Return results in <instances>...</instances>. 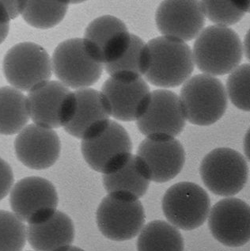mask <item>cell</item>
Returning a JSON list of instances; mask_svg holds the SVG:
<instances>
[{"mask_svg": "<svg viewBox=\"0 0 250 251\" xmlns=\"http://www.w3.org/2000/svg\"><path fill=\"white\" fill-rule=\"evenodd\" d=\"M25 1H0V45L8 35L10 22L22 15Z\"/></svg>", "mask_w": 250, "mask_h": 251, "instance_id": "obj_29", "label": "cell"}, {"mask_svg": "<svg viewBox=\"0 0 250 251\" xmlns=\"http://www.w3.org/2000/svg\"><path fill=\"white\" fill-rule=\"evenodd\" d=\"M6 80L20 91H31L50 81L51 60L43 47L33 42L17 44L3 59Z\"/></svg>", "mask_w": 250, "mask_h": 251, "instance_id": "obj_6", "label": "cell"}, {"mask_svg": "<svg viewBox=\"0 0 250 251\" xmlns=\"http://www.w3.org/2000/svg\"><path fill=\"white\" fill-rule=\"evenodd\" d=\"M68 7L67 1H25L22 16L31 26L50 29L64 19Z\"/></svg>", "mask_w": 250, "mask_h": 251, "instance_id": "obj_25", "label": "cell"}, {"mask_svg": "<svg viewBox=\"0 0 250 251\" xmlns=\"http://www.w3.org/2000/svg\"><path fill=\"white\" fill-rule=\"evenodd\" d=\"M14 173L10 165L0 158V201L10 194L14 186Z\"/></svg>", "mask_w": 250, "mask_h": 251, "instance_id": "obj_30", "label": "cell"}, {"mask_svg": "<svg viewBox=\"0 0 250 251\" xmlns=\"http://www.w3.org/2000/svg\"><path fill=\"white\" fill-rule=\"evenodd\" d=\"M179 98L185 118L195 126L216 123L227 109V94L224 84L208 75H197L188 79Z\"/></svg>", "mask_w": 250, "mask_h": 251, "instance_id": "obj_3", "label": "cell"}, {"mask_svg": "<svg viewBox=\"0 0 250 251\" xmlns=\"http://www.w3.org/2000/svg\"><path fill=\"white\" fill-rule=\"evenodd\" d=\"M244 50L246 56L250 62V29L246 33L244 40Z\"/></svg>", "mask_w": 250, "mask_h": 251, "instance_id": "obj_32", "label": "cell"}, {"mask_svg": "<svg viewBox=\"0 0 250 251\" xmlns=\"http://www.w3.org/2000/svg\"><path fill=\"white\" fill-rule=\"evenodd\" d=\"M27 100L33 124L50 129L64 128L75 110V92L60 81L50 80L40 85L29 91Z\"/></svg>", "mask_w": 250, "mask_h": 251, "instance_id": "obj_9", "label": "cell"}, {"mask_svg": "<svg viewBox=\"0 0 250 251\" xmlns=\"http://www.w3.org/2000/svg\"><path fill=\"white\" fill-rule=\"evenodd\" d=\"M208 226L211 235L223 245H246L250 241V206L238 198L223 199L210 211Z\"/></svg>", "mask_w": 250, "mask_h": 251, "instance_id": "obj_14", "label": "cell"}, {"mask_svg": "<svg viewBox=\"0 0 250 251\" xmlns=\"http://www.w3.org/2000/svg\"><path fill=\"white\" fill-rule=\"evenodd\" d=\"M74 239L73 221L60 211L46 221L27 225V241L34 251H64Z\"/></svg>", "mask_w": 250, "mask_h": 251, "instance_id": "obj_20", "label": "cell"}, {"mask_svg": "<svg viewBox=\"0 0 250 251\" xmlns=\"http://www.w3.org/2000/svg\"><path fill=\"white\" fill-rule=\"evenodd\" d=\"M27 226L12 212L0 210V251H23Z\"/></svg>", "mask_w": 250, "mask_h": 251, "instance_id": "obj_26", "label": "cell"}, {"mask_svg": "<svg viewBox=\"0 0 250 251\" xmlns=\"http://www.w3.org/2000/svg\"><path fill=\"white\" fill-rule=\"evenodd\" d=\"M51 66L60 82L76 90L89 88L96 83L104 69L81 38L66 40L55 48Z\"/></svg>", "mask_w": 250, "mask_h": 251, "instance_id": "obj_4", "label": "cell"}, {"mask_svg": "<svg viewBox=\"0 0 250 251\" xmlns=\"http://www.w3.org/2000/svg\"><path fill=\"white\" fill-rule=\"evenodd\" d=\"M131 35L121 19L104 15L89 24L82 39L92 56L105 65L123 56L129 47Z\"/></svg>", "mask_w": 250, "mask_h": 251, "instance_id": "obj_15", "label": "cell"}, {"mask_svg": "<svg viewBox=\"0 0 250 251\" xmlns=\"http://www.w3.org/2000/svg\"><path fill=\"white\" fill-rule=\"evenodd\" d=\"M150 65L145 78L156 87L174 88L185 83L195 66L193 51L184 41L171 37H155L148 43Z\"/></svg>", "mask_w": 250, "mask_h": 251, "instance_id": "obj_2", "label": "cell"}, {"mask_svg": "<svg viewBox=\"0 0 250 251\" xmlns=\"http://www.w3.org/2000/svg\"><path fill=\"white\" fill-rule=\"evenodd\" d=\"M103 97L113 118L137 122L148 108L151 92L143 77L111 76L102 87Z\"/></svg>", "mask_w": 250, "mask_h": 251, "instance_id": "obj_12", "label": "cell"}, {"mask_svg": "<svg viewBox=\"0 0 250 251\" xmlns=\"http://www.w3.org/2000/svg\"><path fill=\"white\" fill-rule=\"evenodd\" d=\"M150 177L137 155L131 156L115 171L103 175V185L108 194H121L135 199L145 195Z\"/></svg>", "mask_w": 250, "mask_h": 251, "instance_id": "obj_21", "label": "cell"}, {"mask_svg": "<svg viewBox=\"0 0 250 251\" xmlns=\"http://www.w3.org/2000/svg\"><path fill=\"white\" fill-rule=\"evenodd\" d=\"M81 150L91 169L107 175L119 168L131 156L132 144L123 126L110 121L95 136L82 140Z\"/></svg>", "mask_w": 250, "mask_h": 251, "instance_id": "obj_11", "label": "cell"}, {"mask_svg": "<svg viewBox=\"0 0 250 251\" xmlns=\"http://www.w3.org/2000/svg\"><path fill=\"white\" fill-rule=\"evenodd\" d=\"M162 211L170 225L184 231H192L207 221L211 200L201 186L183 181L166 192L162 198Z\"/></svg>", "mask_w": 250, "mask_h": 251, "instance_id": "obj_8", "label": "cell"}, {"mask_svg": "<svg viewBox=\"0 0 250 251\" xmlns=\"http://www.w3.org/2000/svg\"><path fill=\"white\" fill-rule=\"evenodd\" d=\"M184 248L178 229L166 221L148 223L138 237V251H184Z\"/></svg>", "mask_w": 250, "mask_h": 251, "instance_id": "obj_23", "label": "cell"}, {"mask_svg": "<svg viewBox=\"0 0 250 251\" xmlns=\"http://www.w3.org/2000/svg\"><path fill=\"white\" fill-rule=\"evenodd\" d=\"M236 2L245 13H250V1H248V0H236Z\"/></svg>", "mask_w": 250, "mask_h": 251, "instance_id": "obj_33", "label": "cell"}, {"mask_svg": "<svg viewBox=\"0 0 250 251\" xmlns=\"http://www.w3.org/2000/svg\"></svg>", "mask_w": 250, "mask_h": 251, "instance_id": "obj_35", "label": "cell"}, {"mask_svg": "<svg viewBox=\"0 0 250 251\" xmlns=\"http://www.w3.org/2000/svg\"><path fill=\"white\" fill-rule=\"evenodd\" d=\"M136 155L148 171L150 181L157 183L174 179L185 163V149L175 138H146L140 144Z\"/></svg>", "mask_w": 250, "mask_h": 251, "instance_id": "obj_16", "label": "cell"}, {"mask_svg": "<svg viewBox=\"0 0 250 251\" xmlns=\"http://www.w3.org/2000/svg\"><path fill=\"white\" fill-rule=\"evenodd\" d=\"M226 90L234 106L250 112V64H242L230 73L226 81Z\"/></svg>", "mask_w": 250, "mask_h": 251, "instance_id": "obj_27", "label": "cell"}, {"mask_svg": "<svg viewBox=\"0 0 250 251\" xmlns=\"http://www.w3.org/2000/svg\"><path fill=\"white\" fill-rule=\"evenodd\" d=\"M16 156L29 169L45 170L60 158L61 144L53 129L31 124L21 131L15 141Z\"/></svg>", "mask_w": 250, "mask_h": 251, "instance_id": "obj_18", "label": "cell"}, {"mask_svg": "<svg viewBox=\"0 0 250 251\" xmlns=\"http://www.w3.org/2000/svg\"><path fill=\"white\" fill-rule=\"evenodd\" d=\"M64 251H85L81 249L79 247H74V246H71L70 247H68L67 249L64 250Z\"/></svg>", "mask_w": 250, "mask_h": 251, "instance_id": "obj_34", "label": "cell"}, {"mask_svg": "<svg viewBox=\"0 0 250 251\" xmlns=\"http://www.w3.org/2000/svg\"><path fill=\"white\" fill-rule=\"evenodd\" d=\"M75 95L74 115L64 128L71 136L86 140L106 127L111 121L110 111L102 94L95 89L76 90Z\"/></svg>", "mask_w": 250, "mask_h": 251, "instance_id": "obj_19", "label": "cell"}, {"mask_svg": "<svg viewBox=\"0 0 250 251\" xmlns=\"http://www.w3.org/2000/svg\"><path fill=\"white\" fill-rule=\"evenodd\" d=\"M150 50L140 37L131 35L129 47L117 61L104 65L110 76L143 77L150 65Z\"/></svg>", "mask_w": 250, "mask_h": 251, "instance_id": "obj_24", "label": "cell"}, {"mask_svg": "<svg viewBox=\"0 0 250 251\" xmlns=\"http://www.w3.org/2000/svg\"><path fill=\"white\" fill-rule=\"evenodd\" d=\"M200 3L207 19L221 26L235 25L246 14L236 1H202Z\"/></svg>", "mask_w": 250, "mask_h": 251, "instance_id": "obj_28", "label": "cell"}, {"mask_svg": "<svg viewBox=\"0 0 250 251\" xmlns=\"http://www.w3.org/2000/svg\"><path fill=\"white\" fill-rule=\"evenodd\" d=\"M185 122L177 95L168 90H157L152 91L149 105L136 125L147 138H175L182 132Z\"/></svg>", "mask_w": 250, "mask_h": 251, "instance_id": "obj_13", "label": "cell"}, {"mask_svg": "<svg viewBox=\"0 0 250 251\" xmlns=\"http://www.w3.org/2000/svg\"><path fill=\"white\" fill-rule=\"evenodd\" d=\"M193 58L203 74H229L240 64L243 48L240 37L229 27L210 25L203 29L193 46Z\"/></svg>", "mask_w": 250, "mask_h": 251, "instance_id": "obj_1", "label": "cell"}, {"mask_svg": "<svg viewBox=\"0 0 250 251\" xmlns=\"http://www.w3.org/2000/svg\"><path fill=\"white\" fill-rule=\"evenodd\" d=\"M99 231L113 241H127L137 236L144 226L145 212L138 199L121 194H108L96 214Z\"/></svg>", "mask_w": 250, "mask_h": 251, "instance_id": "obj_7", "label": "cell"}, {"mask_svg": "<svg viewBox=\"0 0 250 251\" xmlns=\"http://www.w3.org/2000/svg\"><path fill=\"white\" fill-rule=\"evenodd\" d=\"M29 118L26 96L15 87H0V134H19Z\"/></svg>", "mask_w": 250, "mask_h": 251, "instance_id": "obj_22", "label": "cell"}, {"mask_svg": "<svg viewBox=\"0 0 250 251\" xmlns=\"http://www.w3.org/2000/svg\"><path fill=\"white\" fill-rule=\"evenodd\" d=\"M59 198L53 184L41 177L19 180L10 193L13 213L27 225H36L51 217L57 211Z\"/></svg>", "mask_w": 250, "mask_h": 251, "instance_id": "obj_10", "label": "cell"}, {"mask_svg": "<svg viewBox=\"0 0 250 251\" xmlns=\"http://www.w3.org/2000/svg\"><path fill=\"white\" fill-rule=\"evenodd\" d=\"M244 151L247 159L250 161V128L246 132L244 138Z\"/></svg>", "mask_w": 250, "mask_h": 251, "instance_id": "obj_31", "label": "cell"}, {"mask_svg": "<svg viewBox=\"0 0 250 251\" xmlns=\"http://www.w3.org/2000/svg\"><path fill=\"white\" fill-rule=\"evenodd\" d=\"M156 25L164 37L189 41L199 36L205 15L198 1H164L156 12Z\"/></svg>", "mask_w": 250, "mask_h": 251, "instance_id": "obj_17", "label": "cell"}, {"mask_svg": "<svg viewBox=\"0 0 250 251\" xmlns=\"http://www.w3.org/2000/svg\"><path fill=\"white\" fill-rule=\"evenodd\" d=\"M200 174L203 184L212 194L230 198L246 186L249 167L241 153L234 149L220 148L203 158Z\"/></svg>", "mask_w": 250, "mask_h": 251, "instance_id": "obj_5", "label": "cell"}]
</instances>
